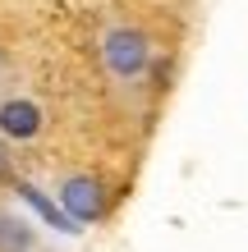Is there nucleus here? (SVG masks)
Listing matches in <instances>:
<instances>
[{
  "mask_svg": "<svg viewBox=\"0 0 248 252\" xmlns=\"http://www.w3.org/2000/svg\"><path fill=\"white\" fill-rule=\"evenodd\" d=\"M0 133L14 138V142L37 138V133H41V106H37V101H28V96L0 101Z\"/></svg>",
  "mask_w": 248,
  "mask_h": 252,
  "instance_id": "nucleus-3",
  "label": "nucleus"
},
{
  "mask_svg": "<svg viewBox=\"0 0 248 252\" xmlns=\"http://www.w3.org/2000/svg\"><path fill=\"white\" fill-rule=\"evenodd\" d=\"M55 197H60L65 216L74 220V225H97V220L106 216V206H110L106 184H101L97 174H65Z\"/></svg>",
  "mask_w": 248,
  "mask_h": 252,
  "instance_id": "nucleus-2",
  "label": "nucleus"
},
{
  "mask_svg": "<svg viewBox=\"0 0 248 252\" xmlns=\"http://www.w3.org/2000/svg\"><path fill=\"white\" fill-rule=\"evenodd\" d=\"M0 179H14V170H9V160H5V152H0Z\"/></svg>",
  "mask_w": 248,
  "mask_h": 252,
  "instance_id": "nucleus-6",
  "label": "nucleus"
},
{
  "mask_svg": "<svg viewBox=\"0 0 248 252\" xmlns=\"http://www.w3.org/2000/svg\"><path fill=\"white\" fill-rule=\"evenodd\" d=\"M37 248V229L23 216L0 211V252H33Z\"/></svg>",
  "mask_w": 248,
  "mask_h": 252,
  "instance_id": "nucleus-5",
  "label": "nucleus"
},
{
  "mask_svg": "<svg viewBox=\"0 0 248 252\" xmlns=\"http://www.w3.org/2000/svg\"><path fill=\"white\" fill-rule=\"evenodd\" d=\"M101 64H106L120 83H134V78H147L152 69V37L142 28H129V23H115L101 32Z\"/></svg>",
  "mask_w": 248,
  "mask_h": 252,
  "instance_id": "nucleus-1",
  "label": "nucleus"
},
{
  "mask_svg": "<svg viewBox=\"0 0 248 252\" xmlns=\"http://www.w3.org/2000/svg\"><path fill=\"white\" fill-rule=\"evenodd\" d=\"M19 197H23L28 206H33V211H37L41 220H46V225H55L60 234H78V225H74V220L65 216V206H55V202L46 197V192H37L33 184H19Z\"/></svg>",
  "mask_w": 248,
  "mask_h": 252,
  "instance_id": "nucleus-4",
  "label": "nucleus"
}]
</instances>
